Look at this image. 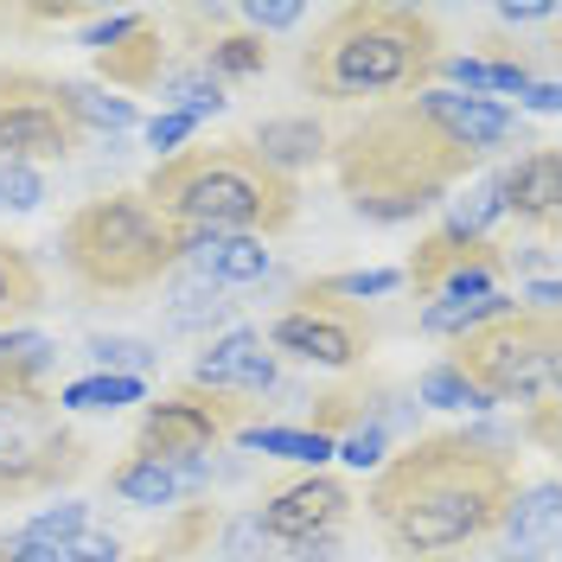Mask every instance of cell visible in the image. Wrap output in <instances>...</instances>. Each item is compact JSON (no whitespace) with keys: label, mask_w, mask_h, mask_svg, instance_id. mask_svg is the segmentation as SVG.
Instances as JSON below:
<instances>
[{"label":"cell","mask_w":562,"mask_h":562,"mask_svg":"<svg viewBox=\"0 0 562 562\" xmlns=\"http://www.w3.org/2000/svg\"><path fill=\"white\" fill-rule=\"evenodd\" d=\"M512 498H518V467L498 454V435L460 428V435H416L409 448H396L364 492V512L396 557H441L505 530Z\"/></svg>","instance_id":"cell-1"},{"label":"cell","mask_w":562,"mask_h":562,"mask_svg":"<svg viewBox=\"0 0 562 562\" xmlns=\"http://www.w3.org/2000/svg\"><path fill=\"white\" fill-rule=\"evenodd\" d=\"M339 192L358 217L371 224H409L422 211L448 205L460 179L480 167V154H467L428 109L422 97H390L371 103L346 135L326 147Z\"/></svg>","instance_id":"cell-2"},{"label":"cell","mask_w":562,"mask_h":562,"mask_svg":"<svg viewBox=\"0 0 562 562\" xmlns=\"http://www.w3.org/2000/svg\"><path fill=\"white\" fill-rule=\"evenodd\" d=\"M441 65V33L422 7L403 0H351L333 7L301 45L294 77L307 97L326 103H358V97H403V90H428Z\"/></svg>","instance_id":"cell-3"},{"label":"cell","mask_w":562,"mask_h":562,"mask_svg":"<svg viewBox=\"0 0 562 562\" xmlns=\"http://www.w3.org/2000/svg\"><path fill=\"white\" fill-rule=\"evenodd\" d=\"M140 199L179 231H231V237H281L301 217V186L262 167L249 140H211L154 160Z\"/></svg>","instance_id":"cell-4"},{"label":"cell","mask_w":562,"mask_h":562,"mask_svg":"<svg viewBox=\"0 0 562 562\" xmlns=\"http://www.w3.org/2000/svg\"><path fill=\"white\" fill-rule=\"evenodd\" d=\"M58 256L70 281L97 301L147 294L179 269V224H167L140 192H103L65 217Z\"/></svg>","instance_id":"cell-5"},{"label":"cell","mask_w":562,"mask_h":562,"mask_svg":"<svg viewBox=\"0 0 562 562\" xmlns=\"http://www.w3.org/2000/svg\"><path fill=\"white\" fill-rule=\"evenodd\" d=\"M448 364L467 378V390L486 409L492 403H543V396H557V378H562V326L557 314L512 307V314L460 333Z\"/></svg>","instance_id":"cell-6"},{"label":"cell","mask_w":562,"mask_h":562,"mask_svg":"<svg viewBox=\"0 0 562 562\" xmlns=\"http://www.w3.org/2000/svg\"><path fill=\"white\" fill-rule=\"evenodd\" d=\"M90 473V441L58 409V396H0V505L58 492Z\"/></svg>","instance_id":"cell-7"},{"label":"cell","mask_w":562,"mask_h":562,"mask_svg":"<svg viewBox=\"0 0 562 562\" xmlns=\"http://www.w3.org/2000/svg\"><path fill=\"white\" fill-rule=\"evenodd\" d=\"M77 140H83V128L65 109V77L0 65V160H13V167L70 160Z\"/></svg>","instance_id":"cell-8"},{"label":"cell","mask_w":562,"mask_h":562,"mask_svg":"<svg viewBox=\"0 0 562 562\" xmlns=\"http://www.w3.org/2000/svg\"><path fill=\"white\" fill-rule=\"evenodd\" d=\"M371 346H378V319L339 294H326L319 281H307L294 294V307H281L269 326V351H288L319 371H351V364H364Z\"/></svg>","instance_id":"cell-9"},{"label":"cell","mask_w":562,"mask_h":562,"mask_svg":"<svg viewBox=\"0 0 562 562\" xmlns=\"http://www.w3.org/2000/svg\"><path fill=\"white\" fill-rule=\"evenodd\" d=\"M244 428V403L237 396H217V390H199L186 384L173 396H160V403H147L135 422V454L147 460H205L217 441H231Z\"/></svg>","instance_id":"cell-10"},{"label":"cell","mask_w":562,"mask_h":562,"mask_svg":"<svg viewBox=\"0 0 562 562\" xmlns=\"http://www.w3.org/2000/svg\"><path fill=\"white\" fill-rule=\"evenodd\" d=\"M512 269V256L492 244V237H460V231H428L409 262L396 276L416 288L422 301H480V294H498V276Z\"/></svg>","instance_id":"cell-11"},{"label":"cell","mask_w":562,"mask_h":562,"mask_svg":"<svg viewBox=\"0 0 562 562\" xmlns=\"http://www.w3.org/2000/svg\"><path fill=\"white\" fill-rule=\"evenodd\" d=\"M351 486L346 480H333V473H307V480H294V486H281L249 525L262 543H314V537H339V525L351 518Z\"/></svg>","instance_id":"cell-12"},{"label":"cell","mask_w":562,"mask_h":562,"mask_svg":"<svg viewBox=\"0 0 562 562\" xmlns=\"http://www.w3.org/2000/svg\"><path fill=\"white\" fill-rule=\"evenodd\" d=\"M192 384L244 403V396L276 390L281 371H276V351H269V339H262L256 326H231V333H217V339L192 358Z\"/></svg>","instance_id":"cell-13"},{"label":"cell","mask_w":562,"mask_h":562,"mask_svg":"<svg viewBox=\"0 0 562 562\" xmlns=\"http://www.w3.org/2000/svg\"><path fill=\"white\" fill-rule=\"evenodd\" d=\"M498 179V211L505 217H518L530 231H543V237H557V217H562V154L550 140H537L525 147Z\"/></svg>","instance_id":"cell-14"},{"label":"cell","mask_w":562,"mask_h":562,"mask_svg":"<svg viewBox=\"0 0 562 562\" xmlns=\"http://www.w3.org/2000/svg\"><path fill=\"white\" fill-rule=\"evenodd\" d=\"M199 486H211V467L205 460H147V454H128L109 467V492L122 498V505H140V512H179L186 498Z\"/></svg>","instance_id":"cell-15"},{"label":"cell","mask_w":562,"mask_h":562,"mask_svg":"<svg viewBox=\"0 0 562 562\" xmlns=\"http://www.w3.org/2000/svg\"><path fill=\"white\" fill-rule=\"evenodd\" d=\"M416 97H422V109H428L467 154H480V160H486L492 147H512V140H518V115L505 103H492V97H460V90H435V83L416 90Z\"/></svg>","instance_id":"cell-16"},{"label":"cell","mask_w":562,"mask_h":562,"mask_svg":"<svg viewBox=\"0 0 562 562\" xmlns=\"http://www.w3.org/2000/svg\"><path fill=\"white\" fill-rule=\"evenodd\" d=\"M179 262L211 288H244L269 276L262 237H231V231H179Z\"/></svg>","instance_id":"cell-17"},{"label":"cell","mask_w":562,"mask_h":562,"mask_svg":"<svg viewBox=\"0 0 562 562\" xmlns=\"http://www.w3.org/2000/svg\"><path fill=\"white\" fill-rule=\"evenodd\" d=\"M90 65H97V77H103V90H115V97L135 103L140 90H154L160 70H167V38H160V26L140 13L122 38H109L103 52H90Z\"/></svg>","instance_id":"cell-18"},{"label":"cell","mask_w":562,"mask_h":562,"mask_svg":"<svg viewBox=\"0 0 562 562\" xmlns=\"http://www.w3.org/2000/svg\"><path fill=\"white\" fill-rule=\"evenodd\" d=\"M249 147L262 154V167H276V173L294 179L301 167H319V160H326L333 135L319 128L314 115H269V122H256Z\"/></svg>","instance_id":"cell-19"},{"label":"cell","mask_w":562,"mask_h":562,"mask_svg":"<svg viewBox=\"0 0 562 562\" xmlns=\"http://www.w3.org/2000/svg\"><path fill=\"white\" fill-rule=\"evenodd\" d=\"M52 364H58V339L26 333V326L0 333V396H45Z\"/></svg>","instance_id":"cell-20"},{"label":"cell","mask_w":562,"mask_h":562,"mask_svg":"<svg viewBox=\"0 0 562 562\" xmlns=\"http://www.w3.org/2000/svg\"><path fill=\"white\" fill-rule=\"evenodd\" d=\"M45 307V276H38L33 249L0 237V333H13L20 319H33Z\"/></svg>","instance_id":"cell-21"},{"label":"cell","mask_w":562,"mask_h":562,"mask_svg":"<svg viewBox=\"0 0 562 562\" xmlns=\"http://www.w3.org/2000/svg\"><path fill=\"white\" fill-rule=\"evenodd\" d=\"M154 90H160V103L173 109V115H192V122H199V115H217V109L231 103L224 83H217L205 65H167Z\"/></svg>","instance_id":"cell-22"},{"label":"cell","mask_w":562,"mask_h":562,"mask_svg":"<svg viewBox=\"0 0 562 562\" xmlns=\"http://www.w3.org/2000/svg\"><path fill=\"white\" fill-rule=\"evenodd\" d=\"M65 109H70L77 128H103V135H122V128L140 122L128 97H115V90H103V83H70V77H65Z\"/></svg>","instance_id":"cell-23"},{"label":"cell","mask_w":562,"mask_h":562,"mask_svg":"<svg viewBox=\"0 0 562 562\" xmlns=\"http://www.w3.org/2000/svg\"><path fill=\"white\" fill-rule=\"evenodd\" d=\"M512 307H518L512 294H480V301H428L422 333H435V339H460V333H473V326H486V319L512 314Z\"/></svg>","instance_id":"cell-24"},{"label":"cell","mask_w":562,"mask_h":562,"mask_svg":"<svg viewBox=\"0 0 562 562\" xmlns=\"http://www.w3.org/2000/svg\"><path fill=\"white\" fill-rule=\"evenodd\" d=\"M231 314H237V301H231L224 288H211V281L192 276L179 288V301L167 307V326H173V333H205V326H224Z\"/></svg>","instance_id":"cell-25"},{"label":"cell","mask_w":562,"mask_h":562,"mask_svg":"<svg viewBox=\"0 0 562 562\" xmlns=\"http://www.w3.org/2000/svg\"><path fill=\"white\" fill-rule=\"evenodd\" d=\"M505 525H512V537H518V550L537 543V557H543V550H550V530H557V486L543 480V486H530V498H512Z\"/></svg>","instance_id":"cell-26"},{"label":"cell","mask_w":562,"mask_h":562,"mask_svg":"<svg viewBox=\"0 0 562 562\" xmlns=\"http://www.w3.org/2000/svg\"><path fill=\"white\" fill-rule=\"evenodd\" d=\"M199 65H205L217 83H224V77H262V70H269V45L256 33H224V38H211V52Z\"/></svg>","instance_id":"cell-27"},{"label":"cell","mask_w":562,"mask_h":562,"mask_svg":"<svg viewBox=\"0 0 562 562\" xmlns=\"http://www.w3.org/2000/svg\"><path fill=\"white\" fill-rule=\"evenodd\" d=\"M244 448H249V454L307 460V467L333 460V441H326V435H314V428H244Z\"/></svg>","instance_id":"cell-28"},{"label":"cell","mask_w":562,"mask_h":562,"mask_svg":"<svg viewBox=\"0 0 562 562\" xmlns=\"http://www.w3.org/2000/svg\"><path fill=\"white\" fill-rule=\"evenodd\" d=\"M83 351H90V364H97V371H109V378H140V384H147V371L160 364V351L147 346V339H122V333H115V339L97 333Z\"/></svg>","instance_id":"cell-29"},{"label":"cell","mask_w":562,"mask_h":562,"mask_svg":"<svg viewBox=\"0 0 562 562\" xmlns=\"http://www.w3.org/2000/svg\"><path fill=\"white\" fill-rule=\"evenodd\" d=\"M140 396H147V384H140V378H109V371H97V378H77V384H65L58 409H122V403H140Z\"/></svg>","instance_id":"cell-30"},{"label":"cell","mask_w":562,"mask_h":562,"mask_svg":"<svg viewBox=\"0 0 562 562\" xmlns=\"http://www.w3.org/2000/svg\"><path fill=\"white\" fill-rule=\"evenodd\" d=\"M416 403H428V409H486V403L467 390V378H460L448 358H435V364L416 378Z\"/></svg>","instance_id":"cell-31"},{"label":"cell","mask_w":562,"mask_h":562,"mask_svg":"<svg viewBox=\"0 0 562 562\" xmlns=\"http://www.w3.org/2000/svg\"><path fill=\"white\" fill-rule=\"evenodd\" d=\"M90 525V505H77V498H65V505H45L38 518H26V525L13 530V537H26V543H52V550H65L77 530Z\"/></svg>","instance_id":"cell-32"},{"label":"cell","mask_w":562,"mask_h":562,"mask_svg":"<svg viewBox=\"0 0 562 562\" xmlns=\"http://www.w3.org/2000/svg\"><path fill=\"white\" fill-rule=\"evenodd\" d=\"M492 217H505V211H498V179H486V186H473L467 199H454L448 231H460V237H492Z\"/></svg>","instance_id":"cell-33"},{"label":"cell","mask_w":562,"mask_h":562,"mask_svg":"<svg viewBox=\"0 0 562 562\" xmlns=\"http://www.w3.org/2000/svg\"><path fill=\"white\" fill-rule=\"evenodd\" d=\"M326 294H339V301H371V294H390V288H403V276L396 269H346V276H314Z\"/></svg>","instance_id":"cell-34"},{"label":"cell","mask_w":562,"mask_h":562,"mask_svg":"<svg viewBox=\"0 0 562 562\" xmlns=\"http://www.w3.org/2000/svg\"><path fill=\"white\" fill-rule=\"evenodd\" d=\"M435 77H448L460 97H498V65H486V58H448L441 52Z\"/></svg>","instance_id":"cell-35"},{"label":"cell","mask_w":562,"mask_h":562,"mask_svg":"<svg viewBox=\"0 0 562 562\" xmlns=\"http://www.w3.org/2000/svg\"><path fill=\"white\" fill-rule=\"evenodd\" d=\"M384 448H390V428L384 422H364V428H351L333 441V460H346V467H384Z\"/></svg>","instance_id":"cell-36"},{"label":"cell","mask_w":562,"mask_h":562,"mask_svg":"<svg viewBox=\"0 0 562 562\" xmlns=\"http://www.w3.org/2000/svg\"><path fill=\"white\" fill-rule=\"evenodd\" d=\"M38 205H45V179L33 167L0 160V211H38Z\"/></svg>","instance_id":"cell-37"},{"label":"cell","mask_w":562,"mask_h":562,"mask_svg":"<svg viewBox=\"0 0 562 562\" xmlns=\"http://www.w3.org/2000/svg\"><path fill=\"white\" fill-rule=\"evenodd\" d=\"M65 562H122V543L109 537V530H97V525H83L77 537H70L65 550H58Z\"/></svg>","instance_id":"cell-38"},{"label":"cell","mask_w":562,"mask_h":562,"mask_svg":"<svg viewBox=\"0 0 562 562\" xmlns=\"http://www.w3.org/2000/svg\"><path fill=\"white\" fill-rule=\"evenodd\" d=\"M192 128H199V122H192V115H173V109H160V115H154V122H147V147H154V154H160V160H167V154H179V147H186V140H192Z\"/></svg>","instance_id":"cell-39"},{"label":"cell","mask_w":562,"mask_h":562,"mask_svg":"<svg viewBox=\"0 0 562 562\" xmlns=\"http://www.w3.org/2000/svg\"><path fill=\"white\" fill-rule=\"evenodd\" d=\"M244 20L256 26V38H262V33H288V26H301L307 7H294V0H269V7H262V0H256V7H244Z\"/></svg>","instance_id":"cell-40"},{"label":"cell","mask_w":562,"mask_h":562,"mask_svg":"<svg viewBox=\"0 0 562 562\" xmlns=\"http://www.w3.org/2000/svg\"><path fill=\"white\" fill-rule=\"evenodd\" d=\"M262 562H339V537H314V543H269Z\"/></svg>","instance_id":"cell-41"},{"label":"cell","mask_w":562,"mask_h":562,"mask_svg":"<svg viewBox=\"0 0 562 562\" xmlns=\"http://www.w3.org/2000/svg\"><path fill=\"white\" fill-rule=\"evenodd\" d=\"M530 441L537 448H557V396H543V403H530Z\"/></svg>","instance_id":"cell-42"},{"label":"cell","mask_w":562,"mask_h":562,"mask_svg":"<svg viewBox=\"0 0 562 562\" xmlns=\"http://www.w3.org/2000/svg\"><path fill=\"white\" fill-rule=\"evenodd\" d=\"M135 20H140V13H109V20H97V26L83 33V45H90V52H103L109 38H122L128 26H135Z\"/></svg>","instance_id":"cell-43"},{"label":"cell","mask_w":562,"mask_h":562,"mask_svg":"<svg viewBox=\"0 0 562 562\" xmlns=\"http://www.w3.org/2000/svg\"><path fill=\"white\" fill-rule=\"evenodd\" d=\"M7 543V562H65L52 543H26V537H0Z\"/></svg>","instance_id":"cell-44"},{"label":"cell","mask_w":562,"mask_h":562,"mask_svg":"<svg viewBox=\"0 0 562 562\" xmlns=\"http://www.w3.org/2000/svg\"><path fill=\"white\" fill-rule=\"evenodd\" d=\"M498 20H505V26H543V20H550V7H537V0L518 7V0H512V7H498Z\"/></svg>","instance_id":"cell-45"},{"label":"cell","mask_w":562,"mask_h":562,"mask_svg":"<svg viewBox=\"0 0 562 562\" xmlns=\"http://www.w3.org/2000/svg\"><path fill=\"white\" fill-rule=\"evenodd\" d=\"M525 103L537 109V115H550V109L562 103V90H557V83H530V90H525Z\"/></svg>","instance_id":"cell-46"},{"label":"cell","mask_w":562,"mask_h":562,"mask_svg":"<svg viewBox=\"0 0 562 562\" xmlns=\"http://www.w3.org/2000/svg\"><path fill=\"white\" fill-rule=\"evenodd\" d=\"M428 562H460V557H428Z\"/></svg>","instance_id":"cell-47"},{"label":"cell","mask_w":562,"mask_h":562,"mask_svg":"<svg viewBox=\"0 0 562 562\" xmlns=\"http://www.w3.org/2000/svg\"><path fill=\"white\" fill-rule=\"evenodd\" d=\"M7 20H13V13H7V7H0V26H7Z\"/></svg>","instance_id":"cell-48"},{"label":"cell","mask_w":562,"mask_h":562,"mask_svg":"<svg viewBox=\"0 0 562 562\" xmlns=\"http://www.w3.org/2000/svg\"><path fill=\"white\" fill-rule=\"evenodd\" d=\"M0 562H7V543H0Z\"/></svg>","instance_id":"cell-49"}]
</instances>
